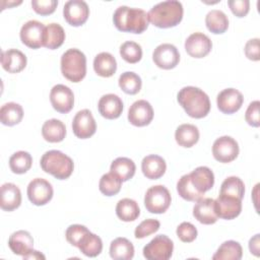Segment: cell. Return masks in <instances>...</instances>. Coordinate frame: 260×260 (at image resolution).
<instances>
[{
  "mask_svg": "<svg viewBox=\"0 0 260 260\" xmlns=\"http://www.w3.org/2000/svg\"><path fill=\"white\" fill-rule=\"evenodd\" d=\"M113 21L117 29L133 34H141L148 26L147 13L140 8L119 6L113 15Z\"/></svg>",
  "mask_w": 260,
  "mask_h": 260,
  "instance_id": "3",
  "label": "cell"
},
{
  "mask_svg": "<svg viewBox=\"0 0 260 260\" xmlns=\"http://www.w3.org/2000/svg\"><path fill=\"white\" fill-rule=\"evenodd\" d=\"M32 164L31 155L24 150L14 152L9 158V168L14 174L26 173Z\"/></svg>",
  "mask_w": 260,
  "mask_h": 260,
  "instance_id": "37",
  "label": "cell"
},
{
  "mask_svg": "<svg viewBox=\"0 0 260 260\" xmlns=\"http://www.w3.org/2000/svg\"><path fill=\"white\" fill-rule=\"evenodd\" d=\"M46 257L39 251H36V250H32L30 253H28L27 255L23 256V259H45Z\"/></svg>",
  "mask_w": 260,
  "mask_h": 260,
  "instance_id": "51",
  "label": "cell"
},
{
  "mask_svg": "<svg viewBox=\"0 0 260 260\" xmlns=\"http://www.w3.org/2000/svg\"><path fill=\"white\" fill-rule=\"evenodd\" d=\"M229 7L232 12L238 17H244L250 10L249 0H229Z\"/></svg>",
  "mask_w": 260,
  "mask_h": 260,
  "instance_id": "48",
  "label": "cell"
},
{
  "mask_svg": "<svg viewBox=\"0 0 260 260\" xmlns=\"http://www.w3.org/2000/svg\"><path fill=\"white\" fill-rule=\"evenodd\" d=\"M244 103V96L236 88H225L216 98L217 108L223 114H234L238 112Z\"/></svg>",
  "mask_w": 260,
  "mask_h": 260,
  "instance_id": "18",
  "label": "cell"
},
{
  "mask_svg": "<svg viewBox=\"0 0 260 260\" xmlns=\"http://www.w3.org/2000/svg\"><path fill=\"white\" fill-rule=\"evenodd\" d=\"M116 214L123 221H133L140 214L138 203L130 198H123L116 205Z\"/></svg>",
  "mask_w": 260,
  "mask_h": 260,
  "instance_id": "34",
  "label": "cell"
},
{
  "mask_svg": "<svg viewBox=\"0 0 260 260\" xmlns=\"http://www.w3.org/2000/svg\"><path fill=\"white\" fill-rule=\"evenodd\" d=\"M183 5L177 0H168L155 4L147 13L148 21L159 28H169L179 24L183 18Z\"/></svg>",
  "mask_w": 260,
  "mask_h": 260,
  "instance_id": "2",
  "label": "cell"
},
{
  "mask_svg": "<svg viewBox=\"0 0 260 260\" xmlns=\"http://www.w3.org/2000/svg\"><path fill=\"white\" fill-rule=\"evenodd\" d=\"M122 187V180L112 172L104 174L99 183L100 191L106 196L118 194Z\"/></svg>",
  "mask_w": 260,
  "mask_h": 260,
  "instance_id": "39",
  "label": "cell"
},
{
  "mask_svg": "<svg viewBox=\"0 0 260 260\" xmlns=\"http://www.w3.org/2000/svg\"><path fill=\"white\" fill-rule=\"evenodd\" d=\"M212 49L211 40L203 32H193L185 41V50L193 58H203Z\"/></svg>",
  "mask_w": 260,
  "mask_h": 260,
  "instance_id": "16",
  "label": "cell"
},
{
  "mask_svg": "<svg viewBox=\"0 0 260 260\" xmlns=\"http://www.w3.org/2000/svg\"><path fill=\"white\" fill-rule=\"evenodd\" d=\"M89 232V230L82 225V224H71L67 228L65 236H66V240L72 245L77 247L79 241L81 240V238L87 233Z\"/></svg>",
  "mask_w": 260,
  "mask_h": 260,
  "instance_id": "45",
  "label": "cell"
},
{
  "mask_svg": "<svg viewBox=\"0 0 260 260\" xmlns=\"http://www.w3.org/2000/svg\"><path fill=\"white\" fill-rule=\"evenodd\" d=\"M110 171L118 176L122 182L130 180L136 171V166L134 161L128 157H117L111 164Z\"/></svg>",
  "mask_w": 260,
  "mask_h": 260,
  "instance_id": "35",
  "label": "cell"
},
{
  "mask_svg": "<svg viewBox=\"0 0 260 260\" xmlns=\"http://www.w3.org/2000/svg\"><path fill=\"white\" fill-rule=\"evenodd\" d=\"M178 103L192 118L201 119L210 111L208 95L195 86H185L178 92Z\"/></svg>",
  "mask_w": 260,
  "mask_h": 260,
  "instance_id": "1",
  "label": "cell"
},
{
  "mask_svg": "<svg viewBox=\"0 0 260 260\" xmlns=\"http://www.w3.org/2000/svg\"><path fill=\"white\" fill-rule=\"evenodd\" d=\"M153 119V109L145 100L134 102L128 111V121L137 127L148 125Z\"/></svg>",
  "mask_w": 260,
  "mask_h": 260,
  "instance_id": "17",
  "label": "cell"
},
{
  "mask_svg": "<svg viewBox=\"0 0 260 260\" xmlns=\"http://www.w3.org/2000/svg\"><path fill=\"white\" fill-rule=\"evenodd\" d=\"M175 139L180 146L192 147L199 140V130L195 125L182 124L176 129Z\"/></svg>",
  "mask_w": 260,
  "mask_h": 260,
  "instance_id": "28",
  "label": "cell"
},
{
  "mask_svg": "<svg viewBox=\"0 0 260 260\" xmlns=\"http://www.w3.org/2000/svg\"><path fill=\"white\" fill-rule=\"evenodd\" d=\"M189 176L194 188L203 195L214 185V175L207 167H198L192 171Z\"/></svg>",
  "mask_w": 260,
  "mask_h": 260,
  "instance_id": "24",
  "label": "cell"
},
{
  "mask_svg": "<svg viewBox=\"0 0 260 260\" xmlns=\"http://www.w3.org/2000/svg\"><path fill=\"white\" fill-rule=\"evenodd\" d=\"M160 223L157 219L148 218L141 221L134 231V236L136 239H143L148 237L151 234H154L158 231Z\"/></svg>",
  "mask_w": 260,
  "mask_h": 260,
  "instance_id": "43",
  "label": "cell"
},
{
  "mask_svg": "<svg viewBox=\"0 0 260 260\" xmlns=\"http://www.w3.org/2000/svg\"><path fill=\"white\" fill-rule=\"evenodd\" d=\"M72 130L74 135L80 139L89 138L95 133V120L89 110L83 109L75 114L72 121Z\"/></svg>",
  "mask_w": 260,
  "mask_h": 260,
  "instance_id": "12",
  "label": "cell"
},
{
  "mask_svg": "<svg viewBox=\"0 0 260 260\" xmlns=\"http://www.w3.org/2000/svg\"><path fill=\"white\" fill-rule=\"evenodd\" d=\"M26 192L29 201L37 206H41L51 201L54 190L49 181L43 178H36L29 182Z\"/></svg>",
  "mask_w": 260,
  "mask_h": 260,
  "instance_id": "9",
  "label": "cell"
},
{
  "mask_svg": "<svg viewBox=\"0 0 260 260\" xmlns=\"http://www.w3.org/2000/svg\"><path fill=\"white\" fill-rule=\"evenodd\" d=\"M58 5L57 0H32V9L41 15H49L53 13Z\"/></svg>",
  "mask_w": 260,
  "mask_h": 260,
  "instance_id": "46",
  "label": "cell"
},
{
  "mask_svg": "<svg viewBox=\"0 0 260 260\" xmlns=\"http://www.w3.org/2000/svg\"><path fill=\"white\" fill-rule=\"evenodd\" d=\"M77 248L87 257H96L103 250V242L99 236L87 232L79 241Z\"/></svg>",
  "mask_w": 260,
  "mask_h": 260,
  "instance_id": "31",
  "label": "cell"
},
{
  "mask_svg": "<svg viewBox=\"0 0 260 260\" xmlns=\"http://www.w3.org/2000/svg\"><path fill=\"white\" fill-rule=\"evenodd\" d=\"M172 201L169 190L162 185L150 187L144 196V205L151 213H164L170 207Z\"/></svg>",
  "mask_w": 260,
  "mask_h": 260,
  "instance_id": "6",
  "label": "cell"
},
{
  "mask_svg": "<svg viewBox=\"0 0 260 260\" xmlns=\"http://www.w3.org/2000/svg\"><path fill=\"white\" fill-rule=\"evenodd\" d=\"M239 144L231 136H221L217 138L212 145L213 157L219 162H231L239 154Z\"/></svg>",
  "mask_w": 260,
  "mask_h": 260,
  "instance_id": "8",
  "label": "cell"
},
{
  "mask_svg": "<svg viewBox=\"0 0 260 260\" xmlns=\"http://www.w3.org/2000/svg\"><path fill=\"white\" fill-rule=\"evenodd\" d=\"M259 234L255 235L253 238L250 239L249 241V249H250V252L252 254H254L255 256H259V251H260V241H259Z\"/></svg>",
  "mask_w": 260,
  "mask_h": 260,
  "instance_id": "50",
  "label": "cell"
},
{
  "mask_svg": "<svg viewBox=\"0 0 260 260\" xmlns=\"http://www.w3.org/2000/svg\"><path fill=\"white\" fill-rule=\"evenodd\" d=\"M26 56L17 49H9L1 53V65L9 73H18L26 66Z\"/></svg>",
  "mask_w": 260,
  "mask_h": 260,
  "instance_id": "21",
  "label": "cell"
},
{
  "mask_svg": "<svg viewBox=\"0 0 260 260\" xmlns=\"http://www.w3.org/2000/svg\"><path fill=\"white\" fill-rule=\"evenodd\" d=\"M65 20L72 26H79L85 23L89 15V8L85 1L69 0L63 7Z\"/></svg>",
  "mask_w": 260,
  "mask_h": 260,
  "instance_id": "13",
  "label": "cell"
},
{
  "mask_svg": "<svg viewBox=\"0 0 260 260\" xmlns=\"http://www.w3.org/2000/svg\"><path fill=\"white\" fill-rule=\"evenodd\" d=\"M154 64L161 69H173L180 61V53L178 49L169 43L157 46L152 53Z\"/></svg>",
  "mask_w": 260,
  "mask_h": 260,
  "instance_id": "11",
  "label": "cell"
},
{
  "mask_svg": "<svg viewBox=\"0 0 260 260\" xmlns=\"http://www.w3.org/2000/svg\"><path fill=\"white\" fill-rule=\"evenodd\" d=\"M259 107H260L259 101H254L247 108V111L245 114V120L250 126L259 127L260 125Z\"/></svg>",
  "mask_w": 260,
  "mask_h": 260,
  "instance_id": "47",
  "label": "cell"
},
{
  "mask_svg": "<svg viewBox=\"0 0 260 260\" xmlns=\"http://www.w3.org/2000/svg\"><path fill=\"white\" fill-rule=\"evenodd\" d=\"M93 69L99 76L111 77L117 70V62L115 57L108 52L98 54L93 60Z\"/></svg>",
  "mask_w": 260,
  "mask_h": 260,
  "instance_id": "26",
  "label": "cell"
},
{
  "mask_svg": "<svg viewBox=\"0 0 260 260\" xmlns=\"http://www.w3.org/2000/svg\"><path fill=\"white\" fill-rule=\"evenodd\" d=\"M177 236L184 243H191L197 238V229L188 221H183L177 228Z\"/></svg>",
  "mask_w": 260,
  "mask_h": 260,
  "instance_id": "44",
  "label": "cell"
},
{
  "mask_svg": "<svg viewBox=\"0 0 260 260\" xmlns=\"http://www.w3.org/2000/svg\"><path fill=\"white\" fill-rule=\"evenodd\" d=\"M8 246L13 254L23 257L34 250V239L26 231H16L9 237Z\"/></svg>",
  "mask_w": 260,
  "mask_h": 260,
  "instance_id": "20",
  "label": "cell"
},
{
  "mask_svg": "<svg viewBox=\"0 0 260 260\" xmlns=\"http://www.w3.org/2000/svg\"><path fill=\"white\" fill-rule=\"evenodd\" d=\"M42 135L46 141L61 142L66 135L64 123L58 119L47 120L42 126Z\"/></svg>",
  "mask_w": 260,
  "mask_h": 260,
  "instance_id": "27",
  "label": "cell"
},
{
  "mask_svg": "<svg viewBox=\"0 0 260 260\" xmlns=\"http://www.w3.org/2000/svg\"><path fill=\"white\" fill-rule=\"evenodd\" d=\"M205 24L211 32L223 34L229 27V18L223 11L212 9L205 16Z\"/></svg>",
  "mask_w": 260,
  "mask_h": 260,
  "instance_id": "36",
  "label": "cell"
},
{
  "mask_svg": "<svg viewBox=\"0 0 260 260\" xmlns=\"http://www.w3.org/2000/svg\"><path fill=\"white\" fill-rule=\"evenodd\" d=\"M120 55L128 63H131V64L137 63L142 58L141 46L136 42L127 41L121 45Z\"/></svg>",
  "mask_w": 260,
  "mask_h": 260,
  "instance_id": "42",
  "label": "cell"
},
{
  "mask_svg": "<svg viewBox=\"0 0 260 260\" xmlns=\"http://www.w3.org/2000/svg\"><path fill=\"white\" fill-rule=\"evenodd\" d=\"M65 41L64 28L58 23H50L45 27L44 32V47L55 50L63 45Z\"/></svg>",
  "mask_w": 260,
  "mask_h": 260,
  "instance_id": "30",
  "label": "cell"
},
{
  "mask_svg": "<svg viewBox=\"0 0 260 260\" xmlns=\"http://www.w3.org/2000/svg\"><path fill=\"white\" fill-rule=\"evenodd\" d=\"M23 118V109L19 104L10 102L4 104L0 109V121L3 125L14 126Z\"/></svg>",
  "mask_w": 260,
  "mask_h": 260,
  "instance_id": "32",
  "label": "cell"
},
{
  "mask_svg": "<svg viewBox=\"0 0 260 260\" xmlns=\"http://www.w3.org/2000/svg\"><path fill=\"white\" fill-rule=\"evenodd\" d=\"M21 203V192L13 183H5L1 186L0 206L5 211H12Z\"/></svg>",
  "mask_w": 260,
  "mask_h": 260,
  "instance_id": "25",
  "label": "cell"
},
{
  "mask_svg": "<svg viewBox=\"0 0 260 260\" xmlns=\"http://www.w3.org/2000/svg\"><path fill=\"white\" fill-rule=\"evenodd\" d=\"M194 217L203 224H212L216 222L218 216L214 209V200L212 198H200L193 207Z\"/></svg>",
  "mask_w": 260,
  "mask_h": 260,
  "instance_id": "22",
  "label": "cell"
},
{
  "mask_svg": "<svg viewBox=\"0 0 260 260\" xmlns=\"http://www.w3.org/2000/svg\"><path fill=\"white\" fill-rule=\"evenodd\" d=\"M50 102L57 112L66 114L72 110L74 105L73 91L64 84H56L51 89Z\"/></svg>",
  "mask_w": 260,
  "mask_h": 260,
  "instance_id": "14",
  "label": "cell"
},
{
  "mask_svg": "<svg viewBox=\"0 0 260 260\" xmlns=\"http://www.w3.org/2000/svg\"><path fill=\"white\" fill-rule=\"evenodd\" d=\"M45 25L38 20H28L20 28L21 42L31 49H39L43 47Z\"/></svg>",
  "mask_w": 260,
  "mask_h": 260,
  "instance_id": "10",
  "label": "cell"
},
{
  "mask_svg": "<svg viewBox=\"0 0 260 260\" xmlns=\"http://www.w3.org/2000/svg\"><path fill=\"white\" fill-rule=\"evenodd\" d=\"M219 194L237 197L242 200L245 194L244 182L239 177L231 176L222 182Z\"/></svg>",
  "mask_w": 260,
  "mask_h": 260,
  "instance_id": "40",
  "label": "cell"
},
{
  "mask_svg": "<svg viewBox=\"0 0 260 260\" xmlns=\"http://www.w3.org/2000/svg\"><path fill=\"white\" fill-rule=\"evenodd\" d=\"M174 250L173 241L166 235L155 236L143 248V256L148 260H168Z\"/></svg>",
  "mask_w": 260,
  "mask_h": 260,
  "instance_id": "7",
  "label": "cell"
},
{
  "mask_svg": "<svg viewBox=\"0 0 260 260\" xmlns=\"http://www.w3.org/2000/svg\"><path fill=\"white\" fill-rule=\"evenodd\" d=\"M243 256V249L240 243L230 240L223 242L214 255L213 260H240Z\"/></svg>",
  "mask_w": 260,
  "mask_h": 260,
  "instance_id": "33",
  "label": "cell"
},
{
  "mask_svg": "<svg viewBox=\"0 0 260 260\" xmlns=\"http://www.w3.org/2000/svg\"><path fill=\"white\" fill-rule=\"evenodd\" d=\"M118 82L120 88L128 94H136L140 91L142 85L140 76L132 71H126L122 73L119 77Z\"/></svg>",
  "mask_w": 260,
  "mask_h": 260,
  "instance_id": "38",
  "label": "cell"
},
{
  "mask_svg": "<svg viewBox=\"0 0 260 260\" xmlns=\"http://www.w3.org/2000/svg\"><path fill=\"white\" fill-rule=\"evenodd\" d=\"M143 175L150 180H156L164 176L167 170L165 159L157 154H149L143 157L141 161Z\"/></svg>",
  "mask_w": 260,
  "mask_h": 260,
  "instance_id": "23",
  "label": "cell"
},
{
  "mask_svg": "<svg viewBox=\"0 0 260 260\" xmlns=\"http://www.w3.org/2000/svg\"><path fill=\"white\" fill-rule=\"evenodd\" d=\"M40 165L44 172L59 180L69 178L74 169V164L71 157L62 151L55 149L45 152L41 157Z\"/></svg>",
  "mask_w": 260,
  "mask_h": 260,
  "instance_id": "4",
  "label": "cell"
},
{
  "mask_svg": "<svg viewBox=\"0 0 260 260\" xmlns=\"http://www.w3.org/2000/svg\"><path fill=\"white\" fill-rule=\"evenodd\" d=\"M98 108L104 118L113 120L121 116L123 112V102L117 94L107 93L100 99Z\"/></svg>",
  "mask_w": 260,
  "mask_h": 260,
  "instance_id": "19",
  "label": "cell"
},
{
  "mask_svg": "<svg viewBox=\"0 0 260 260\" xmlns=\"http://www.w3.org/2000/svg\"><path fill=\"white\" fill-rule=\"evenodd\" d=\"M61 72L63 76L72 81H81L86 74V57L78 49H69L61 57Z\"/></svg>",
  "mask_w": 260,
  "mask_h": 260,
  "instance_id": "5",
  "label": "cell"
},
{
  "mask_svg": "<svg viewBox=\"0 0 260 260\" xmlns=\"http://www.w3.org/2000/svg\"><path fill=\"white\" fill-rule=\"evenodd\" d=\"M214 209L218 217L234 219L242 211V200L237 197L219 194L214 200Z\"/></svg>",
  "mask_w": 260,
  "mask_h": 260,
  "instance_id": "15",
  "label": "cell"
},
{
  "mask_svg": "<svg viewBox=\"0 0 260 260\" xmlns=\"http://www.w3.org/2000/svg\"><path fill=\"white\" fill-rule=\"evenodd\" d=\"M110 256L115 260H130L134 256V246L126 238H117L110 245Z\"/></svg>",
  "mask_w": 260,
  "mask_h": 260,
  "instance_id": "29",
  "label": "cell"
},
{
  "mask_svg": "<svg viewBox=\"0 0 260 260\" xmlns=\"http://www.w3.org/2000/svg\"><path fill=\"white\" fill-rule=\"evenodd\" d=\"M245 55L252 61H258L260 59L259 53V39H251L245 45Z\"/></svg>",
  "mask_w": 260,
  "mask_h": 260,
  "instance_id": "49",
  "label": "cell"
},
{
  "mask_svg": "<svg viewBox=\"0 0 260 260\" xmlns=\"http://www.w3.org/2000/svg\"><path fill=\"white\" fill-rule=\"evenodd\" d=\"M177 191L179 195L188 201H197L203 197V194L199 193L191 183L189 174L183 175L177 183Z\"/></svg>",
  "mask_w": 260,
  "mask_h": 260,
  "instance_id": "41",
  "label": "cell"
}]
</instances>
